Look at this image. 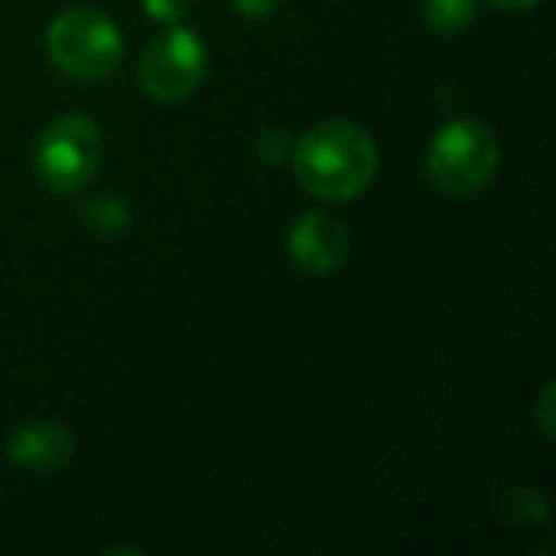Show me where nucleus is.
I'll return each mask as SVG.
<instances>
[{"instance_id":"nucleus-1","label":"nucleus","mask_w":556,"mask_h":556,"mask_svg":"<svg viewBox=\"0 0 556 556\" xmlns=\"http://www.w3.org/2000/svg\"><path fill=\"white\" fill-rule=\"evenodd\" d=\"M378 143L375 137L349 121L326 117L293 140L290 166L296 182L323 202H352L378 176Z\"/></svg>"},{"instance_id":"nucleus-2","label":"nucleus","mask_w":556,"mask_h":556,"mask_svg":"<svg viewBox=\"0 0 556 556\" xmlns=\"http://www.w3.org/2000/svg\"><path fill=\"white\" fill-rule=\"evenodd\" d=\"M502 147L489 124L456 117L443 124L427 150V179L446 199H469L482 192L498 173Z\"/></svg>"},{"instance_id":"nucleus-3","label":"nucleus","mask_w":556,"mask_h":556,"mask_svg":"<svg viewBox=\"0 0 556 556\" xmlns=\"http://www.w3.org/2000/svg\"><path fill=\"white\" fill-rule=\"evenodd\" d=\"M46 55L68 78L104 81L124 62V36L101 10L68 7L46 29Z\"/></svg>"},{"instance_id":"nucleus-4","label":"nucleus","mask_w":556,"mask_h":556,"mask_svg":"<svg viewBox=\"0 0 556 556\" xmlns=\"http://www.w3.org/2000/svg\"><path fill=\"white\" fill-rule=\"evenodd\" d=\"M101 130L85 114H62L42 127L33 147L36 176L49 192L75 195L81 192L101 166Z\"/></svg>"},{"instance_id":"nucleus-5","label":"nucleus","mask_w":556,"mask_h":556,"mask_svg":"<svg viewBox=\"0 0 556 556\" xmlns=\"http://www.w3.org/2000/svg\"><path fill=\"white\" fill-rule=\"evenodd\" d=\"M208 49L202 36L189 26H169L156 33L140 55V88L163 104H179L192 98L205 78Z\"/></svg>"},{"instance_id":"nucleus-6","label":"nucleus","mask_w":556,"mask_h":556,"mask_svg":"<svg viewBox=\"0 0 556 556\" xmlns=\"http://www.w3.org/2000/svg\"><path fill=\"white\" fill-rule=\"evenodd\" d=\"M287 251L300 270L313 277H326V274H336L349 261L352 235L342 218L329 212H306L303 218L290 225Z\"/></svg>"},{"instance_id":"nucleus-7","label":"nucleus","mask_w":556,"mask_h":556,"mask_svg":"<svg viewBox=\"0 0 556 556\" xmlns=\"http://www.w3.org/2000/svg\"><path fill=\"white\" fill-rule=\"evenodd\" d=\"M75 453V440L72 433L62 427V424H52V420H36V424H23L10 443H7V456L13 466L26 469V472H36V476H46V472H55L62 469Z\"/></svg>"},{"instance_id":"nucleus-8","label":"nucleus","mask_w":556,"mask_h":556,"mask_svg":"<svg viewBox=\"0 0 556 556\" xmlns=\"http://www.w3.org/2000/svg\"><path fill=\"white\" fill-rule=\"evenodd\" d=\"M476 10V0H424V23L437 36H459L472 26Z\"/></svg>"},{"instance_id":"nucleus-9","label":"nucleus","mask_w":556,"mask_h":556,"mask_svg":"<svg viewBox=\"0 0 556 556\" xmlns=\"http://www.w3.org/2000/svg\"><path fill=\"white\" fill-rule=\"evenodd\" d=\"M81 215H85V225L91 231H98V235H117V231L127 228V218H130L127 205L117 195H111V192L88 199V205L81 208Z\"/></svg>"},{"instance_id":"nucleus-10","label":"nucleus","mask_w":556,"mask_h":556,"mask_svg":"<svg viewBox=\"0 0 556 556\" xmlns=\"http://www.w3.org/2000/svg\"><path fill=\"white\" fill-rule=\"evenodd\" d=\"M293 134L287 130H270L264 137H257V156L267 163V166H280L290 160V150H293Z\"/></svg>"},{"instance_id":"nucleus-11","label":"nucleus","mask_w":556,"mask_h":556,"mask_svg":"<svg viewBox=\"0 0 556 556\" xmlns=\"http://www.w3.org/2000/svg\"><path fill=\"white\" fill-rule=\"evenodd\" d=\"M531 417H534L538 430H541L547 440H554L556 437V384L554 381H547V384H544V391H541V397H538V404H534Z\"/></svg>"},{"instance_id":"nucleus-12","label":"nucleus","mask_w":556,"mask_h":556,"mask_svg":"<svg viewBox=\"0 0 556 556\" xmlns=\"http://www.w3.org/2000/svg\"><path fill=\"white\" fill-rule=\"evenodd\" d=\"M189 7H192V0H143V10H147L156 23H166V26L179 23V20L189 13Z\"/></svg>"},{"instance_id":"nucleus-13","label":"nucleus","mask_w":556,"mask_h":556,"mask_svg":"<svg viewBox=\"0 0 556 556\" xmlns=\"http://www.w3.org/2000/svg\"><path fill=\"white\" fill-rule=\"evenodd\" d=\"M231 3H235V10H238L241 16H248V20H267V16H274L277 7H280V0H231Z\"/></svg>"},{"instance_id":"nucleus-14","label":"nucleus","mask_w":556,"mask_h":556,"mask_svg":"<svg viewBox=\"0 0 556 556\" xmlns=\"http://www.w3.org/2000/svg\"><path fill=\"white\" fill-rule=\"evenodd\" d=\"M492 3L495 10H508V13H521V10H534L541 0H485Z\"/></svg>"}]
</instances>
